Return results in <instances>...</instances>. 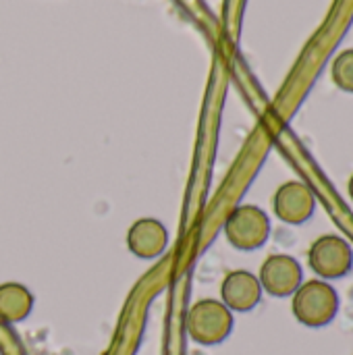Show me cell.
Here are the masks:
<instances>
[{
	"mask_svg": "<svg viewBox=\"0 0 353 355\" xmlns=\"http://www.w3.org/2000/svg\"><path fill=\"white\" fill-rule=\"evenodd\" d=\"M291 312L300 324L322 329L331 324L339 312V293L329 281H304L291 295Z\"/></svg>",
	"mask_w": 353,
	"mask_h": 355,
	"instance_id": "obj_1",
	"label": "cell"
},
{
	"mask_svg": "<svg viewBox=\"0 0 353 355\" xmlns=\"http://www.w3.org/2000/svg\"><path fill=\"white\" fill-rule=\"evenodd\" d=\"M233 331V312L221 300H200L189 308L187 333L200 345L223 343Z\"/></svg>",
	"mask_w": 353,
	"mask_h": 355,
	"instance_id": "obj_2",
	"label": "cell"
},
{
	"mask_svg": "<svg viewBox=\"0 0 353 355\" xmlns=\"http://www.w3.org/2000/svg\"><path fill=\"white\" fill-rule=\"evenodd\" d=\"M225 235L233 248L241 252H252L266 243L270 235V220L262 208L243 204L227 216Z\"/></svg>",
	"mask_w": 353,
	"mask_h": 355,
	"instance_id": "obj_3",
	"label": "cell"
},
{
	"mask_svg": "<svg viewBox=\"0 0 353 355\" xmlns=\"http://www.w3.org/2000/svg\"><path fill=\"white\" fill-rule=\"evenodd\" d=\"M308 264L322 281H337L352 272V245L339 235H322L308 250Z\"/></svg>",
	"mask_w": 353,
	"mask_h": 355,
	"instance_id": "obj_4",
	"label": "cell"
},
{
	"mask_svg": "<svg viewBox=\"0 0 353 355\" xmlns=\"http://www.w3.org/2000/svg\"><path fill=\"white\" fill-rule=\"evenodd\" d=\"M262 291L273 297H291L304 283V270L293 256L273 254L264 260L258 277Z\"/></svg>",
	"mask_w": 353,
	"mask_h": 355,
	"instance_id": "obj_5",
	"label": "cell"
},
{
	"mask_svg": "<svg viewBox=\"0 0 353 355\" xmlns=\"http://www.w3.org/2000/svg\"><path fill=\"white\" fill-rule=\"evenodd\" d=\"M273 208H275V214L283 223L302 225L314 214L316 200L306 183L287 181L277 189V193L273 198Z\"/></svg>",
	"mask_w": 353,
	"mask_h": 355,
	"instance_id": "obj_6",
	"label": "cell"
},
{
	"mask_svg": "<svg viewBox=\"0 0 353 355\" xmlns=\"http://www.w3.org/2000/svg\"><path fill=\"white\" fill-rule=\"evenodd\" d=\"M262 285L256 275L248 270H233L223 279L221 302L231 312H250L262 300Z\"/></svg>",
	"mask_w": 353,
	"mask_h": 355,
	"instance_id": "obj_7",
	"label": "cell"
},
{
	"mask_svg": "<svg viewBox=\"0 0 353 355\" xmlns=\"http://www.w3.org/2000/svg\"><path fill=\"white\" fill-rule=\"evenodd\" d=\"M127 245L131 254L152 260L158 258L169 245V231L156 218H139L131 225L127 233Z\"/></svg>",
	"mask_w": 353,
	"mask_h": 355,
	"instance_id": "obj_8",
	"label": "cell"
},
{
	"mask_svg": "<svg viewBox=\"0 0 353 355\" xmlns=\"http://www.w3.org/2000/svg\"><path fill=\"white\" fill-rule=\"evenodd\" d=\"M33 308L31 291L21 283H2L0 285V322L15 324L29 316Z\"/></svg>",
	"mask_w": 353,
	"mask_h": 355,
	"instance_id": "obj_9",
	"label": "cell"
},
{
	"mask_svg": "<svg viewBox=\"0 0 353 355\" xmlns=\"http://www.w3.org/2000/svg\"><path fill=\"white\" fill-rule=\"evenodd\" d=\"M335 79L341 87L353 89V52L341 56L335 64Z\"/></svg>",
	"mask_w": 353,
	"mask_h": 355,
	"instance_id": "obj_10",
	"label": "cell"
},
{
	"mask_svg": "<svg viewBox=\"0 0 353 355\" xmlns=\"http://www.w3.org/2000/svg\"><path fill=\"white\" fill-rule=\"evenodd\" d=\"M347 191H350V198L353 200V175L350 177V185H347Z\"/></svg>",
	"mask_w": 353,
	"mask_h": 355,
	"instance_id": "obj_11",
	"label": "cell"
}]
</instances>
